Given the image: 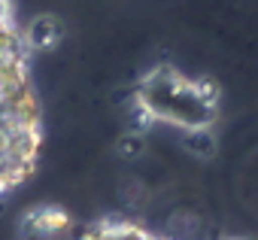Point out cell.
<instances>
[{"mask_svg":"<svg viewBox=\"0 0 258 240\" xmlns=\"http://www.w3.org/2000/svg\"><path fill=\"white\" fill-rule=\"evenodd\" d=\"M134 97L155 122L173 128H213L222 109V88L216 79H191L170 64L149 67L137 79Z\"/></svg>","mask_w":258,"mask_h":240,"instance_id":"obj_1","label":"cell"},{"mask_svg":"<svg viewBox=\"0 0 258 240\" xmlns=\"http://www.w3.org/2000/svg\"><path fill=\"white\" fill-rule=\"evenodd\" d=\"M176 149L191 161H213L222 149V140L213 128H173Z\"/></svg>","mask_w":258,"mask_h":240,"instance_id":"obj_4","label":"cell"},{"mask_svg":"<svg viewBox=\"0 0 258 240\" xmlns=\"http://www.w3.org/2000/svg\"><path fill=\"white\" fill-rule=\"evenodd\" d=\"M22 43L28 49V55H40V52H55L67 43V22L61 13H34L31 22L22 31Z\"/></svg>","mask_w":258,"mask_h":240,"instance_id":"obj_2","label":"cell"},{"mask_svg":"<svg viewBox=\"0 0 258 240\" xmlns=\"http://www.w3.org/2000/svg\"><path fill=\"white\" fill-rule=\"evenodd\" d=\"M67 228H70V213L64 207H58V204L31 207L19 222V231H22L25 240H55Z\"/></svg>","mask_w":258,"mask_h":240,"instance_id":"obj_3","label":"cell"}]
</instances>
